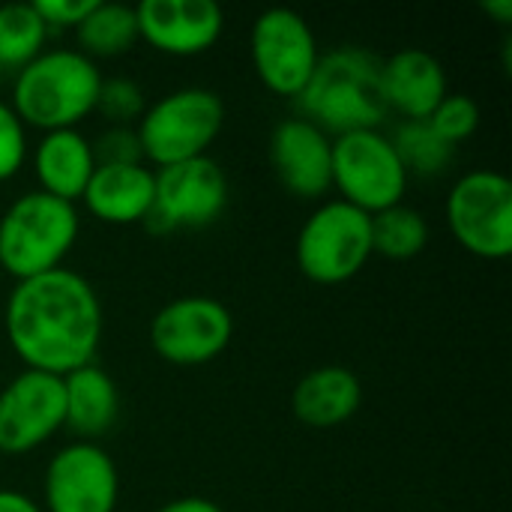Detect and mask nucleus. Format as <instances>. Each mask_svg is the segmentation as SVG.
<instances>
[{
    "label": "nucleus",
    "instance_id": "nucleus-1",
    "mask_svg": "<svg viewBox=\"0 0 512 512\" xmlns=\"http://www.w3.org/2000/svg\"><path fill=\"white\" fill-rule=\"evenodd\" d=\"M3 327L24 369L63 378L96 360L105 315L96 288L81 273L57 267L15 282Z\"/></svg>",
    "mask_w": 512,
    "mask_h": 512
},
{
    "label": "nucleus",
    "instance_id": "nucleus-2",
    "mask_svg": "<svg viewBox=\"0 0 512 512\" xmlns=\"http://www.w3.org/2000/svg\"><path fill=\"white\" fill-rule=\"evenodd\" d=\"M300 117L330 138L360 129H378L390 114L381 93V57L360 45L321 54L309 84L294 99Z\"/></svg>",
    "mask_w": 512,
    "mask_h": 512
},
{
    "label": "nucleus",
    "instance_id": "nucleus-3",
    "mask_svg": "<svg viewBox=\"0 0 512 512\" xmlns=\"http://www.w3.org/2000/svg\"><path fill=\"white\" fill-rule=\"evenodd\" d=\"M99 63L78 48H48L12 78V111L27 129H78L96 111L102 87Z\"/></svg>",
    "mask_w": 512,
    "mask_h": 512
},
{
    "label": "nucleus",
    "instance_id": "nucleus-4",
    "mask_svg": "<svg viewBox=\"0 0 512 512\" xmlns=\"http://www.w3.org/2000/svg\"><path fill=\"white\" fill-rule=\"evenodd\" d=\"M81 216L75 204L45 192L18 195L0 216V270L15 282L63 267L78 243Z\"/></svg>",
    "mask_w": 512,
    "mask_h": 512
},
{
    "label": "nucleus",
    "instance_id": "nucleus-5",
    "mask_svg": "<svg viewBox=\"0 0 512 512\" xmlns=\"http://www.w3.org/2000/svg\"><path fill=\"white\" fill-rule=\"evenodd\" d=\"M225 126V102L207 87H180L144 108L135 123L144 162L153 168L207 156Z\"/></svg>",
    "mask_w": 512,
    "mask_h": 512
},
{
    "label": "nucleus",
    "instance_id": "nucleus-6",
    "mask_svg": "<svg viewBox=\"0 0 512 512\" xmlns=\"http://www.w3.org/2000/svg\"><path fill=\"white\" fill-rule=\"evenodd\" d=\"M297 267L315 285H342L354 279L372 252V216L345 204L324 201L309 213L297 234Z\"/></svg>",
    "mask_w": 512,
    "mask_h": 512
},
{
    "label": "nucleus",
    "instance_id": "nucleus-7",
    "mask_svg": "<svg viewBox=\"0 0 512 512\" xmlns=\"http://www.w3.org/2000/svg\"><path fill=\"white\" fill-rule=\"evenodd\" d=\"M333 189L339 201L375 216L402 204L408 192V171L381 129H360L333 138Z\"/></svg>",
    "mask_w": 512,
    "mask_h": 512
},
{
    "label": "nucleus",
    "instance_id": "nucleus-8",
    "mask_svg": "<svg viewBox=\"0 0 512 512\" xmlns=\"http://www.w3.org/2000/svg\"><path fill=\"white\" fill-rule=\"evenodd\" d=\"M447 225L453 240L486 261L512 252V183L507 174L477 168L462 174L447 195Z\"/></svg>",
    "mask_w": 512,
    "mask_h": 512
},
{
    "label": "nucleus",
    "instance_id": "nucleus-9",
    "mask_svg": "<svg viewBox=\"0 0 512 512\" xmlns=\"http://www.w3.org/2000/svg\"><path fill=\"white\" fill-rule=\"evenodd\" d=\"M249 54L261 84L285 99H297L309 84L321 48L309 21L285 6L264 9L249 33Z\"/></svg>",
    "mask_w": 512,
    "mask_h": 512
},
{
    "label": "nucleus",
    "instance_id": "nucleus-10",
    "mask_svg": "<svg viewBox=\"0 0 512 512\" xmlns=\"http://www.w3.org/2000/svg\"><path fill=\"white\" fill-rule=\"evenodd\" d=\"M156 198L144 225L153 234L177 228H207L228 207V177L216 159L198 156L177 165L153 168Z\"/></svg>",
    "mask_w": 512,
    "mask_h": 512
},
{
    "label": "nucleus",
    "instance_id": "nucleus-11",
    "mask_svg": "<svg viewBox=\"0 0 512 512\" xmlns=\"http://www.w3.org/2000/svg\"><path fill=\"white\" fill-rule=\"evenodd\" d=\"M234 339V318L213 297H177L150 321V345L171 366H204Z\"/></svg>",
    "mask_w": 512,
    "mask_h": 512
},
{
    "label": "nucleus",
    "instance_id": "nucleus-12",
    "mask_svg": "<svg viewBox=\"0 0 512 512\" xmlns=\"http://www.w3.org/2000/svg\"><path fill=\"white\" fill-rule=\"evenodd\" d=\"M120 474L114 459L90 441L60 447L42 477V512H114Z\"/></svg>",
    "mask_w": 512,
    "mask_h": 512
},
{
    "label": "nucleus",
    "instance_id": "nucleus-13",
    "mask_svg": "<svg viewBox=\"0 0 512 512\" xmlns=\"http://www.w3.org/2000/svg\"><path fill=\"white\" fill-rule=\"evenodd\" d=\"M63 429V378L24 369L0 390V453L24 456Z\"/></svg>",
    "mask_w": 512,
    "mask_h": 512
},
{
    "label": "nucleus",
    "instance_id": "nucleus-14",
    "mask_svg": "<svg viewBox=\"0 0 512 512\" xmlns=\"http://www.w3.org/2000/svg\"><path fill=\"white\" fill-rule=\"evenodd\" d=\"M135 18L138 39L168 57H198L225 30V12L216 0H141Z\"/></svg>",
    "mask_w": 512,
    "mask_h": 512
},
{
    "label": "nucleus",
    "instance_id": "nucleus-15",
    "mask_svg": "<svg viewBox=\"0 0 512 512\" xmlns=\"http://www.w3.org/2000/svg\"><path fill=\"white\" fill-rule=\"evenodd\" d=\"M270 165L291 195L315 201L333 189V138L300 114L288 117L270 132Z\"/></svg>",
    "mask_w": 512,
    "mask_h": 512
},
{
    "label": "nucleus",
    "instance_id": "nucleus-16",
    "mask_svg": "<svg viewBox=\"0 0 512 512\" xmlns=\"http://www.w3.org/2000/svg\"><path fill=\"white\" fill-rule=\"evenodd\" d=\"M381 93L387 111L405 120H429L447 90L444 63L426 48H402L381 60Z\"/></svg>",
    "mask_w": 512,
    "mask_h": 512
},
{
    "label": "nucleus",
    "instance_id": "nucleus-17",
    "mask_svg": "<svg viewBox=\"0 0 512 512\" xmlns=\"http://www.w3.org/2000/svg\"><path fill=\"white\" fill-rule=\"evenodd\" d=\"M156 177L147 162L135 165H96L81 204L105 225H144L153 210Z\"/></svg>",
    "mask_w": 512,
    "mask_h": 512
},
{
    "label": "nucleus",
    "instance_id": "nucleus-18",
    "mask_svg": "<svg viewBox=\"0 0 512 512\" xmlns=\"http://www.w3.org/2000/svg\"><path fill=\"white\" fill-rule=\"evenodd\" d=\"M96 171L93 141L78 129L45 132L33 150V174L39 192L54 195L60 201H81L90 177Z\"/></svg>",
    "mask_w": 512,
    "mask_h": 512
},
{
    "label": "nucleus",
    "instance_id": "nucleus-19",
    "mask_svg": "<svg viewBox=\"0 0 512 512\" xmlns=\"http://www.w3.org/2000/svg\"><path fill=\"white\" fill-rule=\"evenodd\" d=\"M120 414V393L114 378L96 363L63 375V429L78 441L96 444L108 435Z\"/></svg>",
    "mask_w": 512,
    "mask_h": 512
},
{
    "label": "nucleus",
    "instance_id": "nucleus-20",
    "mask_svg": "<svg viewBox=\"0 0 512 512\" xmlns=\"http://www.w3.org/2000/svg\"><path fill=\"white\" fill-rule=\"evenodd\" d=\"M363 405V384L345 366H321L303 375L291 393V411L312 429L348 423Z\"/></svg>",
    "mask_w": 512,
    "mask_h": 512
},
{
    "label": "nucleus",
    "instance_id": "nucleus-21",
    "mask_svg": "<svg viewBox=\"0 0 512 512\" xmlns=\"http://www.w3.org/2000/svg\"><path fill=\"white\" fill-rule=\"evenodd\" d=\"M75 36H78V51L84 57H90L93 63L120 57V54L132 51V45L138 42L135 6L96 0L93 9L87 12V18L75 27Z\"/></svg>",
    "mask_w": 512,
    "mask_h": 512
},
{
    "label": "nucleus",
    "instance_id": "nucleus-22",
    "mask_svg": "<svg viewBox=\"0 0 512 512\" xmlns=\"http://www.w3.org/2000/svg\"><path fill=\"white\" fill-rule=\"evenodd\" d=\"M48 27L33 9V3H3L0 6V69L18 72L45 51Z\"/></svg>",
    "mask_w": 512,
    "mask_h": 512
},
{
    "label": "nucleus",
    "instance_id": "nucleus-23",
    "mask_svg": "<svg viewBox=\"0 0 512 512\" xmlns=\"http://www.w3.org/2000/svg\"><path fill=\"white\" fill-rule=\"evenodd\" d=\"M429 246V222L420 210L396 204L372 216V252L390 261H411Z\"/></svg>",
    "mask_w": 512,
    "mask_h": 512
},
{
    "label": "nucleus",
    "instance_id": "nucleus-24",
    "mask_svg": "<svg viewBox=\"0 0 512 512\" xmlns=\"http://www.w3.org/2000/svg\"><path fill=\"white\" fill-rule=\"evenodd\" d=\"M408 177H438L453 162V144H447L426 120H405L390 138Z\"/></svg>",
    "mask_w": 512,
    "mask_h": 512
},
{
    "label": "nucleus",
    "instance_id": "nucleus-25",
    "mask_svg": "<svg viewBox=\"0 0 512 512\" xmlns=\"http://www.w3.org/2000/svg\"><path fill=\"white\" fill-rule=\"evenodd\" d=\"M447 144H462L468 141L477 126H480V105L468 93H447L441 105L429 114L426 120Z\"/></svg>",
    "mask_w": 512,
    "mask_h": 512
},
{
    "label": "nucleus",
    "instance_id": "nucleus-26",
    "mask_svg": "<svg viewBox=\"0 0 512 512\" xmlns=\"http://www.w3.org/2000/svg\"><path fill=\"white\" fill-rule=\"evenodd\" d=\"M144 90L132 78H102L96 111L111 120V126H129L138 123L144 114Z\"/></svg>",
    "mask_w": 512,
    "mask_h": 512
},
{
    "label": "nucleus",
    "instance_id": "nucleus-27",
    "mask_svg": "<svg viewBox=\"0 0 512 512\" xmlns=\"http://www.w3.org/2000/svg\"><path fill=\"white\" fill-rule=\"evenodd\" d=\"M27 162V126L9 102L0 99V183L18 177Z\"/></svg>",
    "mask_w": 512,
    "mask_h": 512
},
{
    "label": "nucleus",
    "instance_id": "nucleus-28",
    "mask_svg": "<svg viewBox=\"0 0 512 512\" xmlns=\"http://www.w3.org/2000/svg\"><path fill=\"white\" fill-rule=\"evenodd\" d=\"M93 156H96V165H135V162H144L135 126H108L93 141Z\"/></svg>",
    "mask_w": 512,
    "mask_h": 512
},
{
    "label": "nucleus",
    "instance_id": "nucleus-29",
    "mask_svg": "<svg viewBox=\"0 0 512 512\" xmlns=\"http://www.w3.org/2000/svg\"><path fill=\"white\" fill-rule=\"evenodd\" d=\"M30 3L48 30H54V27L63 30V27H78L96 0H30Z\"/></svg>",
    "mask_w": 512,
    "mask_h": 512
},
{
    "label": "nucleus",
    "instance_id": "nucleus-30",
    "mask_svg": "<svg viewBox=\"0 0 512 512\" xmlns=\"http://www.w3.org/2000/svg\"><path fill=\"white\" fill-rule=\"evenodd\" d=\"M156 512H225L216 501L210 498H198V495H189V498H174L168 504H162Z\"/></svg>",
    "mask_w": 512,
    "mask_h": 512
},
{
    "label": "nucleus",
    "instance_id": "nucleus-31",
    "mask_svg": "<svg viewBox=\"0 0 512 512\" xmlns=\"http://www.w3.org/2000/svg\"><path fill=\"white\" fill-rule=\"evenodd\" d=\"M0 512H42V507L24 492L0 489Z\"/></svg>",
    "mask_w": 512,
    "mask_h": 512
},
{
    "label": "nucleus",
    "instance_id": "nucleus-32",
    "mask_svg": "<svg viewBox=\"0 0 512 512\" xmlns=\"http://www.w3.org/2000/svg\"><path fill=\"white\" fill-rule=\"evenodd\" d=\"M480 9L486 12V15H492L498 24H504V27H510L512 21V0H483L480 3Z\"/></svg>",
    "mask_w": 512,
    "mask_h": 512
}]
</instances>
